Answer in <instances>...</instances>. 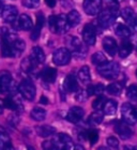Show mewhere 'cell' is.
Here are the masks:
<instances>
[{"label": "cell", "instance_id": "20", "mask_svg": "<svg viewBox=\"0 0 137 150\" xmlns=\"http://www.w3.org/2000/svg\"><path fill=\"white\" fill-rule=\"evenodd\" d=\"M26 48V43L25 41L17 38L16 40H14L11 43V53H12V57L15 58V57H19L23 54V52L25 50Z\"/></svg>", "mask_w": 137, "mask_h": 150}, {"label": "cell", "instance_id": "47", "mask_svg": "<svg viewBox=\"0 0 137 150\" xmlns=\"http://www.w3.org/2000/svg\"><path fill=\"white\" fill-rule=\"evenodd\" d=\"M3 108H4L3 102H1V101H0V114H2V112H3Z\"/></svg>", "mask_w": 137, "mask_h": 150}, {"label": "cell", "instance_id": "34", "mask_svg": "<svg viewBox=\"0 0 137 150\" xmlns=\"http://www.w3.org/2000/svg\"><path fill=\"white\" fill-rule=\"evenodd\" d=\"M104 90H105V87L103 84L90 85L87 88V92L89 96H100V94L103 93Z\"/></svg>", "mask_w": 137, "mask_h": 150}, {"label": "cell", "instance_id": "23", "mask_svg": "<svg viewBox=\"0 0 137 150\" xmlns=\"http://www.w3.org/2000/svg\"><path fill=\"white\" fill-rule=\"evenodd\" d=\"M41 77L43 79L44 83L47 84H53L56 81L57 77V71L54 68H46L41 72Z\"/></svg>", "mask_w": 137, "mask_h": 150}, {"label": "cell", "instance_id": "14", "mask_svg": "<svg viewBox=\"0 0 137 150\" xmlns=\"http://www.w3.org/2000/svg\"><path fill=\"white\" fill-rule=\"evenodd\" d=\"M1 15H2V18L4 22L12 24L17 19L18 10L14 6H4L2 12H1Z\"/></svg>", "mask_w": 137, "mask_h": 150}, {"label": "cell", "instance_id": "26", "mask_svg": "<svg viewBox=\"0 0 137 150\" xmlns=\"http://www.w3.org/2000/svg\"><path fill=\"white\" fill-rule=\"evenodd\" d=\"M77 76H78V79L79 81H81L83 84H89L91 81V75H90V69H89V67L87 66H84L81 67L79 71L77 73Z\"/></svg>", "mask_w": 137, "mask_h": 150}, {"label": "cell", "instance_id": "9", "mask_svg": "<svg viewBox=\"0 0 137 150\" xmlns=\"http://www.w3.org/2000/svg\"><path fill=\"white\" fill-rule=\"evenodd\" d=\"M13 78L11 73L8 71H1L0 72V93L6 94L12 89Z\"/></svg>", "mask_w": 137, "mask_h": 150}, {"label": "cell", "instance_id": "41", "mask_svg": "<svg viewBox=\"0 0 137 150\" xmlns=\"http://www.w3.org/2000/svg\"><path fill=\"white\" fill-rule=\"evenodd\" d=\"M23 6L28 9H35L40 6V0H23Z\"/></svg>", "mask_w": 137, "mask_h": 150}, {"label": "cell", "instance_id": "11", "mask_svg": "<svg viewBox=\"0 0 137 150\" xmlns=\"http://www.w3.org/2000/svg\"><path fill=\"white\" fill-rule=\"evenodd\" d=\"M12 24L15 30H31L33 27L31 17L27 14H22L19 16V18L16 19Z\"/></svg>", "mask_w": 137, "mask_h": 150}, {"label": "cell", "instance_id": "40", "mask_svg": "<svg viewBox=\"0 0 137 150\" xmlns=\"http://www.w3.org/2000/svg\"><path fill=\"white\" fill-rule=\"evenodd\" d=\"M89 97V94H88L87 90H77V93L75 96V100L78 101V102H86Z\"/></svg>", "mask_w": 137, "mask_h": 150}, {"label": "cell", "instance_id": "31", "mask_svg": "<svg viewBox=\"0 0 137 150\" xmlns=\"http://www.w3.org/2000/svg\"><path fill=\"white\" fill-rule=\"evenodd\" d=\"M104 119V114H103L101 110H95L94 112H92L89 118H88V123L91 125H100L101 122L103 121Z\"/></svg>", "mask_w": 137, "mask_h": 150}, {"label": "cell", "instance_id": "7", "mask_svg": "<svg viewBox=\"0 0 137 150\" xmlns=\"http://www.w3.org/2000/svg\"><path fill=\"white\" fill-rule=\"evenodd\" d=\"M71 57H72L71 52L68 48H66V47H62V48H58L54 53L53 61L57 66H66L70 62Z\"/></svg>", "mask_w": 137, "mask_h": 150}, {"label": "cell", "instance_id": "43", "mask_svg": "<svg viewBox=\"0 0 137 150\" xmlns=\"http://www.w3.org/2000/svg\"><path fill=\"white\" fill-rule=\"evenodd\" d=\"M45 3L49 8H55V6H56V0H45Z\"/></svg>", "mask_w": 137, "mask_h": 150}, {"label": "cell", "instance_id": "46", "mask_svg": "<svg viewBox=\"0 0 137 150\" xmlns=\"http://www.w3.org/2000/svg\"><path fill=\"white\" fill-rule=\"evenodd\" d=\"M3 8H4V1H3V0H0V13L2 12Z\"/></svg>", "mask_w": 137, "mask_h": 150}, {"label": "cell", "instance_id": "25", "mask_svg": "<svg viewBox=\"0 0 137 150\" xmlns=\"http://www.w3.org/2000/svg\"><path fill=\"white\" fill-rule=\"evenodd\" d=\"M37 67V62L31 58V56L26 57L20 62V68L25 73H31Z\"/></svg>", "mask_w": 137, "mask_h": 150}, {"label": "cell", "instance_id": "28", "mask_svg": "<svg viewBox=\"0 0 137 150\" xmlns=\"http://www.w3.org/2000/svg\"><path fill=\"white\" fill-rule=\"evenodd\" d=\"M115 33L119 38L126 39V38L131 37V29H130V27L123 25V24H116Z\"/></svg>", "mask_w": 137, "mask_h": 150}, {"label": "cell", "instance_id": "10", "mask_svg": "<svg viewBox=\"0 0 137 150\" xmlns=\"http://www.w3.org/2000/svg\"><path fill=\"white\" fill-rule=\"evenodd\" d=\"M102 0H84V10L88 15H97L102 9Z\"/></svg>", "mask_w": 137, "mask_h": 150}, {"label": "cell", "instance_id": "13", "mask_svg": "<svg viewBox=\"0 0 137 150\" xmlns=\"http://www.w3.org/2000/svg\"><path fill=\"white\" fill-rule=\"evenodd\" d=\"M121 17L124 19V22L129 25L131 29H137V18L134 14V11L131 8H124L121 10Z\"/></svg>", "mask_w": 137, "mask_h": 150}, {"label": "cell", "instance_id": "18", "mask_svg": "<svg viewBox=\"0 0 137 150\" xmlns=\"http://www.w3.org/2000/svg\"><path fill=\"white\" fill-rule=\"evenodd\" d=\"M3 105L4 107L9 108L11 110H23V104L18 97H16L14 94L6 97L3 101Z\"/></svg>", "mask_w": 137, "mask_h": 150}, {"label": "cell", "instance_id": "33", "mask_svg": "<svg viewBox=\"0 0 137 150\" xmlns=\"http://www.w3.org/2000/svg\"><path fill=\"white\" fill-rule=\"evenodd\" d=\"M122 89H123V85L121 83H118V81L109 84L107 86V88H106L107 92L109 94H112V96H119L122 92Z\"/></svg>", "mask_w": 137, "mask_h": 150}, {"label": "cell", "instance_id": "8", "mask_svg": "<svg viewBox=\"0 0 137 150\" xmlns=\"http://www.w3.org/2000/svg\"><path fill=\"white\" fill-rule=\"evenodd\" d=\"M83 39L87 45H94L97 42V28L93 24H86L83 29Z\"/></svg>", "mask_w": 137, "mask_h": 150}, {"label": "cell", "instance_id": "16", "mask_svg": "<svg viewBox=\"0 0 137 150\" xmlns=\"http://www.w3.org/2000/svg\"><path fill=\"white\" fill-rule=\"evenodd\" d=\"M103 48L109 56H115L118 52V44L116 40L112 37H105L103 39Z\"/></svg>", "mask_w": 137, "mask_h": 150}, {"label": "cell", "instance_id": "12", "mask_svg": "<svg viewBox=\"0 0 137 150\" xmlns=\"http://www.w3.org/2000/svg\"><path fill=\"white\" fill-rule=\"evenodd\" d=\"M115 131L116 133L120 136V138L122 139H130L132 137V135H133V132L132 130L130 129V127L128 125V123L124 121H118L116 122L115 125Z\"/></svg>", "mask_w": 137, "mask_h": 150}, {"label": "cell", "instance_id": "19", "mask_svg": "<svg viewBox=\"0 0 137 150\" xmlns=\"http://www.w3.org/2000/svg\"><path fill=\"white\" fill-rule=\"evenodd\" d=\"M63 88L66 92H75L79 89V85H78L77 78L75 77V75L70 74L66 76L63 83Z\"/></svg>", "mask_w": 137, "mask_h": 150}, {"label": "cell", "instance_id": "45", "mask_svg": "<svg viewBox=\"0 0 137 150\" xmlns=\"http://www.w3.org/2000/svg\"><path fill=\"white\" fill-rule=\"evenodd\" d=\"M40 103L41 104H48V100H47L46 97H44V96H42L40 99Z\"/></svg>", "mask_w": 137, "mask_h": 150}, {"label": "cell", "instance_id": "21", "mask_svg": "<svg viewBox=\"0 0 137 150\" xmlns=\"http://www.w3.org/2000/svg\"><path fill=\"white\" fill-rule=\"evenodd\" d=\"M132 50H133V44H132V42L129 40L128 38L123 39L121 44H120V46L118 47L119 56L121 57V58H126L132 53Z\"/></svg>", "mask_w": 137, "mask_h": 150}, {"label": "cell", "instance_id": "17", "mask_svg": "<svg viewBox=\"0 0 137 150\" xmlns=\"http://www.w3.org/2000/svg\"><path fill=\"white\" fill-rule=\"evenodd\" d=\"M44 22H45V17H44L43 13L39 12L37 14V23H35V26L32 27V32L30 35V39L32 41H37L41 35V30L43 28Z\"/></svg>", "mask_w": 137, "mask_h": 150}, {"label": "cell", "instance_id": "37", "mask_svg": "<svg viewBox=\"0 0 137 150\" xmlns=\"http://www.w3.org/2000/svg\"><path fill=\"white\" fill-rule=\"evenodd\" d=\"M106 102V98L103 97V96H97V98L95 100L93 101V103H92V107H93L95 110H101L104 106V104Z\"/></svg>", "mask_w": 137, "mask_h": 150}, {"label": "cell", "instance_id": "24", "mask_svg": "<svg viewBox=\"0 0 137 150\" xmlns=\"http://www.w3.org/2000/svg\"><path fill=\"white\" fill-rule=\"evenodd\" d=\"M35 132H37V134L41 137H48V136H52L56 133V129L52 127V125H39L35 128Z\"/></svg>", "mask_w": 137, "mask_h": 150}, {"label": "cell", "instance_id": "35", "mask_svg": "<svg viewBox=\"0 0 137 150\" xmlns=\"http://www.w3.org/2000/svg\"><path fill=\"white\" fill-rule=\"evenodd\" d=\"M106 61H107V59H106L105 55L103 53H101V52L94 53L92 55V57H91V62L93 63V64H95V66H100V64L106 62Z\"/></svg>", "mask_w": 137, "mask_h": 150}, {"label": "cell", "instance_id": "22", "mask_svg": "<svg viewBox=\"0 0 137 150\" xmlns=\"http://www.w3.org/2000/svg\"><path fill=\"white\" fill-rule=\"evenodd\" d=\"M56 138L58 141V144H59V149H72V148H74L71 136H68L66 133H60Z\"/></svg>", "mask_w": 137, "mask_h": 150}, {"label": "cell", "instance_id": "2", "mask_svg": "<svg viewBox=\"0 0 137 150\" xmlns=\"http://www.w3.org/2000/svg\"><path fill=\"white\" fill-rule=\"evenodd\" d=\"M66 44L68 50L76 59H84L87 54V47L77 37H74V35L66 37Z\"/></svg>", "mask_w": 137, "mask_h": 150}, {"label": "cell", "instance_id": "38", "mask_svg": "<svg viewBox=\"0 0 137 150\" xmlns=\"http://www.w3.org/2000/svg\"><path fill=\"white\" fill-rule=\"evenodd\" d=\"M87 138L88 141L90 142L91 145H94L99 141V132L94 129H91V130L87 131Z\"/></svg>", "mask_w": 137, "mask_h": 150}, {"label": "cell", "instance_id": "5", "mask_svg": "<svg viewBox=\"0 0 137 150\" xmlns=\"http://www.w3.org/2000/svg\"><path fill=\"white\" fill-rule=\"evenodd\" d=\"M18 91L22 94L24 99L28 101H32L35 97V86L30 79H24V81L18 85Z\"/></svg>", "mask_w": 137, "mask_h": 150}, {"label": "cell", "instance_id": "1", "mask_svg": "<svg viewBox=\"0 0 137 150\" xmlns=\"http://www.w3.org/2000/svg\"><path fill=\"white\" fill-rule=\"evenodd\" d=\"M118 9L119 6H107L104 10L100 11L97 17V24L101 28H108L115 23L118 16Z\"/></svg>", "mask_w": 137, "mask_h": 150}, {"label": "cell", "instance_id": "44", "mask_svg": "<svg viewBox=\"0 0 137 150\" xmlns=\"http://www.w3.org/2000/svg\"><path fill=\"white\" fill-rule=\"evenodd\" d=\"M131 42H132V44H133V46L135 47V50H137V33H135V35L132 37Z\"/></svg>", "mask_w": 137, "mask_h": 150}, {"label": "cell", "instance_id": "29", "mask_svg": "<svg viewBox=\"0 0 137 150\" xmlns=\"http://www.w3.org/2000/svg\"><path fill=\"white\" fill-rule=\"evenodd\" d=\"M117 102L114 100H106L104 106H103V112L105 115H115L117 112Z\"/></svg>", "mask_w": 137, "mask_h": 150}, {"label": "cell", "instance_id": "48", "mask_svg": "<svg viewBox=\"0 0 137 150\" xmlns=\"http://www.w3.org/2000/svg\"><path fill=\"white\" fill-rule=\"evenodd\" d=\"M136 75H137V71H136Z\"/></svg>", "mask_w": 137, "mask_h": 150}, {"label": "cell", "instance_id": "36", "mask_svg": "<svg viewBox=\"0 0 137 150\" xmlns=\"http://www.w3.org/2000/svg\"><path fill=\"white\" fill-rule=\"evenodd\" d=\"M11 147V139L9 135L6 134L4 132H0V150L8 149Z\"/></svg>", "mask_w": 137, "mask_h": 150}, {"label": "cell", "instance_id": "49", "mask_svg": "<svg viewBox=\"0 0 137 150\" xmlns=\"http://www.w3.org/2000/svg\"><path fill=\"white\" fill-rule=\"evenodd\" d=\"M135 1H137V0H135Z\"/></svg>", "mask_w": 137, "mask_h": 150}, {"label": "cell", "instance_id": "3", "mask_svg": "<svg viewBox=\"0 0 137 150\" xmlns=\"http://www.w3.org/2000/svg\"><path fill=\"white\" fill-rule=\"evenodd\" d=\"M48 25L50 31L57 35H63L70 29V24L66 15H52L48 17Z\"/></svg>", "mask_w": 137, "mask_h": 150}, {"label": "cell", "instance_id": "4", "mask_svg": "<svg viewBox=\"0 0 137 150\" xmlns=\"http://www.w3.org/2000/svg\"><path fill=\"white\" fill-rule=\"evenodd\" d=\"M97 73L106 79H115L120 74V66L115 61H106L97 68Z\"/></svg>", "mask_w": 137, "mask_h": 150}, {"label": "cell", "instance_id": "27", "mask_svg": "<svg viewBox=\"0 0 137 150\" xmlns=\"http://www.w3.org/2000/svg\"><path fill=\"white\" fill-rule=\"evenodd\" d=\"M31 58L37 63H43L45 61V53L40 46H34L31 50Z\"/></svg>", "mask_w": 137, "mask_h": 150}, {"label": "cell", "instance_id": "30", "mask_svg": "<svg viewBox=\"0 0 137 150\" xmlns=\"http://www.w3.org/2000/svg\"><path fill=\"white\" fill-rule=\"evenodd\" d=\"M66 17H68V22L71 27H75V26L79 25V23L81 21V16L79 12L75 11V10H72L71 12L66 15Z\"/></svg>", "mask_w": 137, "mask_h": 150}, {"label": "cell", "instance_id": "39", "mask_svg": "<svg viewBox=\"0 0 137 150\" xmlns=\"http://www.w3.org/2000/svg\"><path fill=\"white\" fill-rule=\"evenodd\" d=\"M126 97L132 101H137V85L133 84L128 88Z\"/></svg>", "mask_w": 137, "mask_h": 150}, {"label": "cell", "instance_id": "32", "mask_svg": "<svg viewBox=\"0 0 137 150\" xmlns=\"http://www.w3.org/2000/svg\"><path fill=\"white\" fill-rule=\"evenodd\" d=\"M30 116L35 121H43L46 118V110L41 107H34L30 112Z\"/></svg>", "mask_w": 137, "mask_h": 150}, {"label": "cell", "instance_id": "6", "mask_svg": "<svg viewBox=\"0 0 137 150\" xmlns=\"http://www.w3.org/2000/svg\"><path fill=\"white\" fill-rule=\"evenodd\" d=\"M121 115L123 121L128 125H135L137 122V107L133 106L130 103L122 104Z\"/></svg>", "mask_w": 137, "mask_h": 150}, {"label": "cell", "instance_id": "42", "mask_svg": "<svg viewBox=\"0 0 137 150\" xmlns=\"http://www.w3.org/2000/svg\"><path fill=\"white\" fill-rule=\"evenodd\" d=\"M106 143H107V145H108L109 147H112V148H117L119 146V141L115 136H109V137L106 139Z\"/></svg>", "mask_w": 137, "mask_h": 150}, {"label": "cell", "instance_id": "15", "mask_svg": "<svg viewBox=\"0 0 137 150\" xmlns=\"http://www.w3.org/2000/svg\"><path fill=\"white\" fill-rule=\"evenodd\" d=\"M84 115L85 112L81 107L73 106L66 112V120H68L72 123H78V122H81V119L84 118Z\"/></svg>", "mask_w": 137, "mask_h": 150}]
</instances>
